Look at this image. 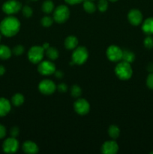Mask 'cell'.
I'll list each match as a JSON object with an SVG mask.
<instances>
[{
	"instance_id": "6da1fadb",
	"label": "cell",
	"mask_w": 153,
	"mask_h": 154,
	"mask_svg": "<svg viewBox=\"0 0 153 154\" xmlns=\"http://www.w3.org/2000/svg\"><path fill=\"white\" fill-rule=\"evenodd\" d=\"M20 29V22L14 17H7L0 23V32L7 37H12L17 34Z\"/></svg>"
},
{
	"instance_id": "7a4b0ae2",
	"label": "cell",
	"mask_w": 153,
	"mask_h": 154,
	"mask_svg": "<svg viewBox=\"0 0 153 154\" xmlns=\"http://www.w3.org/2000/svg\"><path fill=\"white\" fill-rule=\"evenodd\" d=\"M115 73L119 79L124 80V81L130 79L133 74L130 63L122 61L117 64L115 68Z\"/></svg>"
},
{
	"instance_id": "3957f363",
	"label": "cell",
	"mask_w": 153,
	"mask_h": 154,
	"mask_svg": "<svg viewBox=\"0 0 153 154\" xmlns=\"http://www.w3.org/2000/svg\"><path fill=\"white\" fill-rule=\"evenodd\" d=\"M88 57V52L85 47H76L72 54L71 65H82L86 62Z\"/></svg>"
},
{
	"instance_id": "277c9868",
	"label": "cell",
	"mask_w": 153,
	"mask_h": 154,
	"mask_svg": "<svg viewBox=\"0 0 153 154\" xmlns=\"http://www.w3.org/2000/svg\"><path fill=\"white\" fill-rule=\"evenodd\" d=\"M44 51L42 47L40 46H33L30 48L28 52V58L32 63H39L43 60L44 56Z\"/></svg>"
},
{
	"instance_id": "5b68a950",
	"label": "cell",
	"mask_w": 153,
	"mask_h": 154,
	"mask_svg": "<svg viewBox=\"0 0 153 154\" xmlns=\"http://www.w3.org/2000/svg\"><path fill=\"white\" fill-rule=\"evenodd\" d=\"M70 16V11L66 5H59L55 9L53 13L54 20L58 23H64Z\"/></svg>"
},
{
	"instance_id": "8992f818",
	"label": "cell",
	"mask_w": 153,
	"mask_h": 154,
	"mask_svg": "<svg viewBox=\"0 0 153 154\" xmlns=\"http://www.w3.org/2000/svg\"><path fill=\"white\" fill-rule=\"evenodd\" d=\"M22 8V5L16 0H8L5 2L2 5V11L7 14H14Z\"/></svg>"
},
{
	"instance_id": "52a82bcc",
	"label": "cell",
	"mask_w": 153,
	"mask_h": 154,
	"mask_svg": "<svg viewBox=\"0 0 153 154\" xmlns=\"http://www.w3.org/2000/svg\"><path fill=\"white\" fill-rule=\"evenodd\" d=\"M106 57L112 62H118L122 60V50L116 45H110L106 50Z\"/></svg>"
},
{
	"instance_id": "ba28073f",
	"label": "cell",
	"mask_w": 153,
	"mask_h": 154,
	"mask_svg": "<svg viewBox=\"0 0 153 154\" xmlns=\"http://www.w3.org/2000/svg\"><path fill=\"white\" fill-rule=\"evenodd\" d=\"M39 91L44 95H50L56 90V86L51 80L45 79L40 81L38 85Z\"/></svg>"
},
{
	"instance_id": "9c48e42d",
	"label": "cell",
	"mask_w": 153,
	"mask_h": 154,
	"mask_svg": "<svg viewBox=\"0 0 153 154\" xmlns=\"http://www.w3.org/2000/svg\"><path fill=\"white\" fill-rule=\"evenodd\" d=\"M38 70L39 73L43 75H50L55 72L56 66L50 60H46L39 63Z\"/></svg>"
},
{
	"instance_id": "30bf717a",
	"label": "cell",
	"mask_w": 153,
	"mask_h": 154,
	"mask_svg": "<svg viewBox=\"0 0 153 154\" xmlns=\"http://www.w3.org/2000/svg\"><path fill=\"white\" fill-rule=\"evenodd\" d=\"M2 148L4 153H14L16 152L19 148V142L16 138L10 137L7 138L2 144Z\"/></svg>"
},
{
	"instance_id": "8fae6325",
	"label": "cell",
	"mask_w": 153,
	"mask_h": 154,
	"mask_svg": "<svg viewBox=\"0 0 153 154\" xmlns=\"http://www.w3.org/2000/svg\"><path fill=\"white\" fill-rule=\"evenodd\" d=\"M74 108L77 114L80 115H85L89 111L90 105L85 99H80L74 102Z\"/></svg>"
},
{
	"instance_id": "7c38bea8",
	"label": "cell",
	"mask_w": 153,
	"mask_h": 154,
	"mask_svg": "<svg viewBox=\"0 0 153 154\" xmlns=\"http://www.w3.org/2000/svg\"><path fill=\"white\" fill-rule=\"evenodd\" d=\"M128 19L132 25L138 26L142 23V14L138 9H132L128 14Z\"/></svg>"
},
{
	"instance_id": "4fadbf2b",
	"label": "cell",
	"mask_w": 153,
	"mask_h": 154,
	"mask_svg": "<svg viewBox=\"0 0 153 154\" xmlns=\"http://www.w3.org/2000/svg\"><path fill=\"white\" fill-rule=\"evenodd\" d=\"M118 145L115 141H106L101 147V152L104 154H115L118 152Z\"/></svg>"
},
{
	"instance_id": "5bb4252c",
	"label": "cell",
	"mask_w": 153,
	"mask_h": 154,
	"mask_svg": "<svg viewBox=\"0 0 153 154\" xmlns=\"http://www.w3.org/2000/svg\"><path fill=\"white\" fill-rule=\"evenodd\" d=\"M22 150L25 153L28 154H34L38 152V147L37 144L32 141H26L22 144Z\"/></svg>"
},
{
	"instance_id": "9a60e30c",
	"label": "cell",
	"mask_w": 153,
	"mask_h": 154,
	"mask_svg": "<svg viewBox=\"0 0 153 154\" xmlns=\"http://www.w3.org/2000/svg\"><path fill=\"white\" fill-rule=\"evenodd\" d=\"M10 111V103L5 98H0V117L7 115Z\"/></svg>"
},
{
	"instance_id": "2e32d148",
	"label": "cell",
	"mask_w": 153,
	"mask_h": 154,
	"mask_svg": "<svg viewBox=\"0 0 153 154\" xmlns=\"http://www.w3.org/2000/svg\"><path fill=\"white\" fill-rule=\"evenodd\" d=\"M142 29L148 35L153 34V17H148L143 22Z\"/></svg>"
},
{
	"instance_id": "e0dca14e",
	"label": "cell",
	"mask_w": 153,
	"mask_h": 154,
	"mask_svg": "<svg viewBox=\"0 0 153 154\" xmlns=\"http://www.w3.org/2000/svg\"><path fill=\"white\" fill-rule=\"evenodd\" d=\"M77 45L78 39L75 36L70 35L66 38V39L64 40V46L68 50L75 49L77 47Z\"/></svg>"
},
{
	"instance_id": "ac0fdd59",
	"label": "cell",
	"mask_w": 153,
	"mask_h": 154,
	"mask_svg": "<svg viewBox=\"0 0 153 154\" xmlns=\"http://www.w3.org/2000/svg\"><path fill=\"white\" fill-rule=\"evenodd\" d=\"M11 56V51L8 46L4 45H0V59L8 60Z\"/></svg>"
},
{
	"instance_id": "d6986e66",
	"label": "cell",
	"mask_w": 153,
	"mask_h": 154,
	"mask_svg": "<svg viewBox=\"0 0 153 154\" xmlns=\"http://www.w3.org/2000/svg\"><path fill=\"white\" fill-rule=\"evenodd\" d=\"M134 60L135 55L132 51H129V50H124V51H122V61H124L128 63H131L134 61Z\"/></svg>"
},
{
	"instance_id": "ffe728a7",
	"label": "cell",
	"mask_w": 153,
	"mask_h": 154,
	"mask_svg": "<svg viewBox=\"0 0 153 154\" xmlns=\"http://www.w3.org/2000/svg\"><path fill=\"white\" fill-rule=\"evenodd\" d=\"M108 134L112 139H116L120 135V130L118 126L115 125H111L108 129Z\"/></svg>"
},
{
	"instance_id": "44dd1931",
	"label": "cell",
	"mask_w": 153,
	"mask_h": 154,
	"mask_svg": "<svg viewBox=\"0 0 153 154\" xmlns=\"http://www.w3.org/2000/svg\"><path fill=\"white\" fill-rule=\"evenodd\" d=\"M83 8L87 13H93L95 11L96 7L95 5L93 3L92 0H84L83 2Z\"/></svg>"
},
{
	"instance_id": "7402d4cb",
	"label": "cell",
	"mask_w": 153,
	"mask_h": 154,
	"mask_svg": "<svg viewBox=\"0 0 153 154\" xmlns=\"http://www.w3.org/2000/svg\"><path fill=\"white\" fill-rule=\"evenodd\" d=\"M46 55L50 60H55L58 57V51L56 48L50 47L46 50Z\"/></svg>"
},
{
	"instance_id": "603a6c76",
	"label": "cell",
	"mask_w": 153,
	"mask_h": 154,
	"mask_svg": "<svg viewBox=\"0 0 153 154\" xmlns=\"http://www.w3.org/2000/svg\"><path fill=\"white\" fill-rule=\"evenodd\" d=\"M42 10L44 13L50 14L54 10V4L50 0H46L42 5Z\"/></svg>"
},
{
	"instance_id": "cb8c5ba5",
	"label": "cell",
	"mask_w": 153,
	"mask_h": 154,
	"mask_svg": "<svg viewBox=\"0 0 153 154\" xmlns=\"http://www.w3.org/2000/svg\"><path fill=\"white\" fill-rule=\"evenodd\" d=\"M11 102L14 106H20L24 102V96L21 93H16L12 97Z\"/></svg>"
},
{
	"instance_id": "d4e9b609",
	"label": "cell",
	"mask_w": 153,
	"mask_h": 154,
	"mask_svg": "<svg viewBox=\"0 0 153 154\" xmlns=\"http://www.w3.org/2000/svg\"><path fill=\"white\" fill-rule=\"evenodd\" d=\"M98 8L101 12L106 11L108 8L107 0H99L98 3Z\"/></svg>"
},
{
	"instance_id": "484cf974",
	"label": "cell",
	"mask_w": 153,
	"mask_h": 154,
	"mask_svg": "<svg viewBox=\"0 0 153 154\" xmlns=\"http://www.w3.org/2000/svg\"><path fill=\"white\" fill-rule=\"evenodd\" d=\"M82 93V90L78 85H74L71 88V95L73 97H79Z\"/></svg>"
},
{
	"instance_id": "4316f807",
	"label": "cell",
	"mask_w": 153,
	"mask_h": 154,
	"mask_svg": "<svg viewBox=\"0 0 153 154\" xmlns=\"http://www.w3.org/2000/svg\"><path fill=\"white\" fill-rule=\"evenodd\" d=\"M144 46L148 49H152L153 48V38L152 36H147L145 39H144Z\"/></svg>"
},
{
	"instance_id": "83f0119b",
	"label": "cell",
	"mask_w": 153,
	"mask_h": 154,
	"mask_svg": "<svg viewBox=\"0 0 153 154\" xmlns=\"http://www.w3.org/2000/svg\"><path fill=\"white\" fill-rule=\"evenodd\" d=\"M40 22H41V24L43 26L49 27L52 24V19L51 17H50L46 16L42 18Z\"/></svg>"
},
{
	"instance_id": "f1b7e54d",
	"label": "cell",
	"mask_w": 153,
	"mask_h": 154,
	"mask_svg": "<svg viewBox=\"0 0 153 154\" xmlns=\"http://www.w3.org/2000/svg\"><path fill=\"white\" fill-rule=\"evenodd\" d=\"M22 14H23L24 16L26 17H30L32 15L33 11H32V9L29 7V6H24L22 8Z\"/></svg>"
},
{
	"instance_id": "f546056e",
	"label": "cell",
	"mask_w": 153,
	"mask_h": 154,
	"mask_svg": "<svg viewBox=\"0 0 153 154\" xmlns=\"http://www.w3.org/2000/svg\"><path fill=\"white\" fill-rule=\"evenodd\" d=\"M146 85L148 88L153 90V72H151L147 77Z\"/></svg>"
},
{
	"instance_id": "4dcf8cb0",
	"label": "cell",
	"mask_w": 153,
	"mask_h": 154,
	"mask_svg": "<svg viewBox=\"0 0 153 154\" xmlns=\"http://www.w3.org/2000/svg\"><path fill=\"white\" fill-rule=\"evenodd\" d=\"M24 52V48L22 45H16L14 48L13 53L15 55H21Z\"/></svg>"
},
{
	"instance_id": "1f68e13d",
	"label": "cell",
	"mask_w": 153,
	"mask_h": 154,
	"mask_svg": "<svg viewBox=\"0 0 153 154\" xmlns=\"http://www.w3.org/2000/svg\"><path fill=\"white\" fill-rule=\"evenodd\" d=\"M19 132H20V130L19 129H18V127H16V126L12 127L10 131V135H11V137H14V138H16V137L19 135Z\"/></svg>"
},
{
	"instance_id": "d6a6232c",
	"label": "cell",
	"mask_w": 153,
	"mask_h": 154,
	"mask_svg": "<svg viewBox=\"0 0 153 154\" xmlns=\"http://www.w3.org/2000/svg\"><path fill=\"white\" fill-rule=\"evenodd\" d=\"M56 89H58V91L61 92V93H64V92H66L68 90V87L66 84H58V87H56Z\"/></svg>"
},
{
	"instance_id": "836d02e7",
	"label": "cell",
	"mask_w": 153,
	"mask_h": 154,
	"mask_svg": "<svg viewBox=\"0 0 153 154\" xmlns=\"http://www.w3.org/2000/svg\"><path fill=\"white\" fill-rule=\"evenodd\" d=\"M6 135V129L3 125L0 124V138H4Z\"/></svg>"
},
{
	"instance_id": "e575fe53",
	"label": "cell",
	"mask_w": 153,
	"mask_h": 154,
	"mask_svg": "<svg viewBox=\"0 0 153 154\" xmlns=\"http://www.w3.org/2000/svg\"><path fill=\"white\" fill-rule=\"evenodd\" d=\"M64 1L70 5H76V4H79V3L82 2L84 1V0H64Z\"/></svg>"
},
{
	"instance_id": "d590c367",
	"label": "cell",
	"mask_w": 153,
	"mask_h": 154,
	"mask_svg": "<svg viewBox=\"0 0 153 154\" xmlns=\"http://www.w3.org/2000/svg\"><path fill=\"white\" fill-rule=\"evenodd\" d=\"M54 73H55V75H56V78H62L63 73L61 72V71H56V70Z\"/></svg>"
},
{
	"instance_id": "8d00e7d4",
	"label": "cell",
	"mask_w": 153,
	"mask_h": 154,
	"mask_svg": "<svg viewBox=\"0 0 153 154\" xmlns=\"http://www.w3.org/2000/svg\"><path fill=\"white\" fill-rule=\"evenodd\" d=\"M147 70L151 73V72H153V63H150L147 66Z\"/></svg>"
},
{
	"instance_id": "74e56055",
	"label": "cell",
	"mask_w": 153,
	"mask_h": 154,
	"mask_svg": "<svg viewBox=\"0 0 153 154\" xmlns=\"http://www.w3.org/2000/svg\"><path fill=\"white\" fill-rule=\"evenodd\" d=\"M4 72H5V69H4V66H0V76L4 75Z\"/></svg>"
},
{
	"instance_id": "f35d334b",
	"label": "cell",
	"mask_w": 153,
	"mask_h": 154,
	"mask_svg": "<svg viewBox=\"0 0 153 154\" xmlns=\"http://www.w3.org/2000/svg\"><path fill=\"white\" fill-rule=\"evenodd\" d=\"M42 48H43L44 49L45 51H46V50L47 49V48H50L49 44H48V43H44V45H43V46H42Z\"/></svg>"
},
{
	"instance_id": "ab89813d",
	"label": "cell",
	"mask_w": 153,
	"mask_h": 154,
	"mask_svg": "<svg viewBox=\"0 0 153 154\" xmlns=\"http://www.w3.org/2000/svg\"><path fill=\"white\" fill-rule=\"evenodd\" d=\"M110 1H111V2H116V1H117V0H110Z\"/></svg>"
},
{
	"instance_id": "60d3db41",
	"label": "cell",
	"mask_w": 153,
	"mask_h": 154,
	"mask_svg": "<svg viewBox=\"0 0 153 154\" xmlns=\"http://www.w3.org/2000/svg\"><path fill=\"white\" fill-rule=\"evenodd\" d=\"M0 41H1V35H0Z\"/></svg>"
},
{
	"instance_id": "b9f144b4",
	"label": "cell",
	"mask_w": 153,
	"mask_h": 154,
	"mask_svg": "<svg viewBox=\"0 0 153 154\" xmlns=\"http://www.w3.org/2000/svg\"><path fill=\"white\" fill-rule=\"evenodd\" d=\"M33 1H36V0H33Z\"/></svg>"
},
{
	"instance_id": "7bdbcfd3",
	"label": "cell",
	"mask_w": 153,
	"mask_h": 154,
	"mask_svg": "<svg viewBox=\"0 0 153 154\" xmlns=\"http://www.w3.org/2000/svg\"><path fill=\"white\" fill-rule=\"evenodd\" d=\"M92 1H93V0H92Z\"/></svg>"
}]
</instances>
